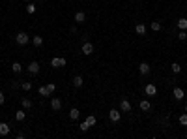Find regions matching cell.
<instances>
[{
	"label": "cell",
	"mask_w": 187,
	"mask_h": 139,
	"mask_svg": "<svg viewBox=\"0 0 187 139\" xmlns=\"http://www.w3.org/2000/svg\"><path fill=\"white\" fill-rule=\"evenodd\" d=\"M32 43H34L36 47H41L43 45V38L41 36H34V38H32Z\"/></svg>",
	"instance_id": "19"
},
{
	"label": "cell",
	"mask_w": 187,
	"mask_h": 139,
	"mask_svg": "<svg viewBox=\"0 0 187 139\" xmlns=\"http://www.w3.org/2000/svg\"><path fill=\"white\" fill-rule=\"evenodd\" d=\"M79 128H81V132H88L92 126H90V124H88V122L84 120V122H81V124H79Z\"/></svg>",
	"instance_id": "27"
},
{
	"label": "cell",
	"mask_w": 187,
	"mask_h": 139,
	"mask_svg": "<svg viewBox=\"0 0 187 139\" xmlns=\"http://www.w3.org/2000/svg\"><path fill=\"white\" fill-rule=\"evenodd\" d=\"M51 109L52 111H60L62 109V100L60 98H52L51 100Z\"/></svg>",
	"instance_id": "7"
},
{
	"label": "cell",
	"mask_w": 187,
	"mask_h": 139,
	"mask_svg": "<svg viewBox=\"0 0 187 139\" xmlns=\"http://www.w3.org/2000/svg\"><path fill=\"white\" fill-rule=\"evenodd\" d=\"M183 111H185V113H187V105H185V109H183Z\"/></svg>",
	"instance_id": "33"
},
{
	"label": "cell",
	"mask_w": 187,
	"mask_h": 139,
	"mask_svg": "<svg viewBox=\"0 0 187 139\" xmlns=\"http://www.w3.org/2000/svg\"><path fill=\"white\" fill-rule=\"evenodd\" d=\"M135 32H137L139 36H144V34H146V25H144V23H139V25L135 26Z\"/></svg>",
	"instance_id": "13"
},
{
	"label": "cell",
	"mask_w": 187,
	"mask_h": 139,
	"mask_svg": "<svg viewBox=\"0 0 187 139\" xmlns=\"http://www.w3.org/2000/svg\"><path fill=\"white\" fill-rule=\"evenodd\" d=\"M26 70H28V73H32V75H38V73H39V62H36V60L30 62Z\"/></svg>",
	"instance_id": "4"
},
{
	"label": "cell",
	"mask_w": 187,
	"mask_h": 139,
	"mask_svg": "<svg viewBox=\"0 0 187 139\" xmlns=\"http://www.w3.org/2000/svg\"><path fill=\"white\" fill-rule=\"evenodd\" d=\"M4 102H6V96H4L2 90H0V105H4Z\"/></svg>",
	"instance_id": "32"
},
{
	"label": "cell",
	"mask_w": 187,
	"mask_h": 139,
	"mask_svg": "<svg viewBox=\"0 0 187 139\" xmlns=\"http://www.w3.org/2000/svg\"><path fill=\"white\" fill-rule=\"evenodd\" d=\"M120 116H122V113H120L118 109H111V111H109V119H111L112 122H118Z\"/></svg>",
	"instance_id": "8"
},
{
	"label": "cell",
	"mask_w": 187,
	"mask_h": 139,
	"mask_svg": "<svg viewBox=\"0 0 187 139\" xmlns=\"http://www.w3.org/2000/svg\"><path fill=\"white\" fill-rule=\"evenodd\" d=\"M12 71H13V73H21V71H23V66H21L19 62H13V64H12Z\"/></svg>",
	"instance_id": "20"
},
{
	"label": "cell",
	"mask_w": 187,
	"mask_h": 139,
	"mask_svg": "<svg viewBox=\"0 0 187 139\" xmlns=\"http://www.w3.org/2000/svg\"><path fill=\"white\" fill-rule=\"evenodd\" d=\"M178 120H180V124H182V126H187V113H185V111L180 115V119H178Z\"/></svg>",
	"instance_id": "26"
},
{
	"label": "cell",
	"mask_w": 187,
	"mask_h": 139,
	"mask_svg": "<svg viewBox=\"0 0 187 139\" xmlns=\"http://www.w3.org/2000/svg\"><path fill=\"white\" fill-rule=\"evenodd\" d=\"M21 103H23V107H25V109H32V105H34L30 98H23V100H21Z\"/></svg>",
	"instance_id": "17"
},
{
	"label": "cell",
	"mask_w": 187,
	"mask_h": 139,
	"mask_svg": "<svg viewBox=\"0 0 187 139\" xmlns=\"http://www.w3.org/2000/svg\"><path fill=\"white\" fill-rule=\"evenodd\" d=\"M79 115H81V111L77 109V107H71V109H69V119H71V120H79Z\"/></svg>",
	"instance_id": "14"
},
{
	"label": "cell",
	"mask_w": 187,
	"mask_h": 139,
	"mask_svg": "<svg viewBox=\"0 0 187 139\" xmlns=\"http://www.w3.org/2000/svg\"><path fill=\"white\" fill-rule=\"evenodd\" d=\"M172 96H174V100H178V102H180V100H183V96H185V94H183V90H182L180 87H174Z\"/></svg>",
	"instance_id": "11"
},
{
	"label": "cell",
	"mask_w": 187,
	"mask_h": 139,
	"mask_svg": "<svg viewBox=\"0 0 187 139\" xmlns=\"http://www.w3.org/2000/svg\"><path fill=\"white\" fill-rule=\"evenodd\" d=\"M150 28H152L153 32H159V30H161V23H159V21H152V25H150Z\"/></svg>",
	"instance_id": "22"
},
{
	"label": "cell",
	"mask_w": 187,
	"mask_h": 139,
	"mask_svg": "<svg viewBox=\"0 0 187 139\" xmlns=\"http://www.w3.org/2000/svg\"><path fill=\"white\" fill-rule=\"evenodd\" d=\"M176 26H178L180 30H187V19H185V17L178 19V21H176Z\"/></svg>",
	"instance_id": "15"
},
{
	"label": "cell",
	"mask_w": 187,
	"mask_h": 139,
	"mask_svg": "<svg viewBox=\"0 0 187 139\" xmlns=\"http://www.w3.org/2000/svg\"><path fill=\"white\" fill-rule=\"evenodd\" d=\"M0 135H9V124L8 122H0Z\"/></svg>",
	"instance_id": "12"
},
{
	"label": "cell",
	"mask_w": 187,
	"mask_h": 139,
	"mask_svg": "<svg viewBox=\"0 0 187 139\" xmlns=\"http://www.w3.org/2000/svg\"><path fill=\"white\" fill-rule=\"evenodd\" d=\"M38 92H39V96H43V98H47V96H49V90H47L45 85H43V87H39V89H38Z\"/></svg>",
	"instance_id": "24"
},
{
	"label": "cell",
	"mask_w": 187,
	"mask_h": 139,
	"mask_svg": "<svg viewBox=\"0 0 187 139\" xmlns=\"http://www.w3.org/2000/svg\"><path fill=\"white\" fill-rule=\"evenodd\" d=\"M15 41H17V45H28L30 43V36L26 34V32H19V34L15 36Z\"/></svg>",
	"instance_id": "1"
},
{
	"label": "cell",
	"mask_w": 187,
	"mask_h": 139,
	"mask_svg": "<svg viewBox=\"0 0 187 139\" xmlns=\"http://www.w3.org/2000/svg\"><path fill=\"white\" fill-rule=\"evenodd\" d=\"M75 23H77V25L86 23V13H84V12H77V13H75Z\"/></svg>",
	"instance_id": "10"
},
{
	"label": "cell",
	"mask_w": 187,
	"mask_h": 139,
	"mask_svg": "<svg viewBox=\"0 0 187 139\" xmlns=\"http://www.w3.org/2000/svg\"><path fill=\"white\" fill-rule=\"evenodd\" d=\"M150 71H152V68H150L148 62H140L139 64V73H140V75H148Z\"/></svg>",
	"instance_id": "3"
},
{
	"label": "cell",
	"mask_w": 187,
	"mask_h": 139,
	"mask_svg": "<svg viewBox=\"0 0 187 139\" xmlns=\"http://www.w3.org/2000/svg\"><path fill=\"white\" fill-rule=\"evenodd\" d=\"M82 85H84V79H82L81 75H77V77H73V87H75V89H81Z\"/></svg>",
	"instance_id": "16"
},
{
	"label": "cell",
	"mask_w": 187,
	"mask_h": 139,
	"mask_svg": "<svg viewBox=\"0 0 187 139\" xmlns=\"http://www.w3.org/2000/svg\"><path fill=\"white\" fill-rule=\"evenodd\" d=\"M86 122L90 124V126H95V116H94V115H88V116H86Z\"/></svg>",
	"instance_id": "29"
},
{
	"label": "cell",
	"mask_w": 187,
	"mask_h": 139,
	"mask_svg": "<svg viewBox=\"0 0 187 139\" xmlns=\"http://www.w3.org/2000/svg\"><path fill=\"white\" fill-rule=\"evenodd\" d=\"M45 87H47V90H49V94H52L54 90H56V85H54V83H49V85H45Z\"/></svg>",
	"instance_id": "31"
},
{
	"label": "cell",
	"mask_w": 187,
	"mask_h": 139,
	"mask_svg": "<svg viewBox=\"0 0 187 139\" xmlns=\"http://www.w3.org/2000/svg\"><path fill=\"white\" fill-rule=\"evenodd\" d=\"M21 89H23V90H30V89H32V83H30V81L21 83Z\"/></svg>",
	"instance_id": "30"
},
{
	"label": "cell",
	"mask_w": 187,
	"mask_h": 139,
	"mask_svg": "<svg viewBox=\"0 0 187 139\" xmlns=\"http://www.w3.org/2000/svg\"><path fill=\"white\" fill-rule=\"evenodd\" d=\"M178 40H180V41H185V40H187V30H180V32H178Z\"/></svg>",
	"instance_id": "28"
},
{
	"label": "cell",
	"mask_w": 187,
	"mask_h": 139,
	"mask_svg": "<svg viewBox=\"0 0 187 139\" xmlns=\"http://www.w3.org/2000/svg\"><path fill=\"white\" fill-rule=\"evenodd\" d=\"M36 9H38V8H36L34 4H30V2L26 4V13H30V15H32V13H36Z\"/></svg>",
	"instance_id": "25"
},
{
	"label": "cell",
	"mask_w": 187,
	"mask_h": 139,
	"mask_svg": "<svg viewBox=\"0 0 187 139\" xmlns=\"http://www.w3.org/2000/svg\"><path fill=\"white\" fill-rule=\"evenodd\" d=\"M144 92H146V96H155L157 94V87L153 83H148L146 87H144Z\"/></svg>",
	"instance_id": "6"
},
{
	"label": "cell",
	"mask_w": 187,
	"mask_h": 139,
	"mask_svg": "<svg viewBox=\"0 0 187 139\" xmlns=\"http://www.w3.org/2000/svg\"><path fill=\"white\" fill-rule=\"evenodd\" d=\"M170 70H172L174 73H180V71H182V66H180L178 62H172V64H170Z\"/></svg>",
	"instance_id": "23"
},
{
	"label": "cell",
	"mask_w": 187,
	"mask_h": 139,
	"mask_svg": "<svg viewBox=\"0 0 187 139\" xmlns=\"http://www.w3.org/2000/svg\"><path fill=\"white\" fill-rule=\"evenodd\" d=\"M25 2H30V0H25Z\"/></svg>",
	"instance_id": "34"
},
{
	"label": "cell",
	"mask_w": 187,
	"mask_h": 139,
	"mask_svg": "<svg viewBox=\"0 0 187 139\" xmlns=\"http://www.w3.org/2000/svg\"><path fill=\"white\" fill-rule=\"evenodd\" d=\"M25 119H26V113H25V111H17V113H15V120H17V122H23Z\"/></svg>",
	"instance_id": "18"
},
{
	"label": "cell",
	"mask_w": 187,
	"mask_h": 139,
	"mask_svg": "<svg viewBox=\"0 0 187 139\" xmlns=\"http://www.w3.org/2000/svg\"><path fill=\"white\" fill-rule=\"evenodd\" d=\"M150 107H152V105H150L148 100H142L140 102V111H150Z\"/></svg>",
	"instance_id": "21"
},
{
	"label": "cell",
	"mask_w": 187,
	"mask_h": 139,
	"mask_svg": "<svg viewBox=\"0 0 187 139\" xmlns=\"http://www.w3.org/2000/svg\"><path fill=\"white\" fill-rule=\"evenodd\" d=\"M81 53H82V55H92V53H94V43H92V41H84V43H82V47H81Z\"/></svg>",
	"instance_id": "2"
},
{
	"label": "cell",
	"mask_w": 187,
	"mask_h": 139,
	"mask_svg": "<svg viewBox=\"0 0 187 139\" xmlns=\"http://www.w3.org/2000/svg\"><path fill=\"white\" fill-rule=\"evenodd\" d=\"M120 111H124V113H129V111H131V102L124 98L122 102H120Z\"/></svg>",
	"instance_id": "9"
},
{
	"label": "cell",
	"mask_w": 187,
	"mask_h": 139,
	"mask_svg": "<svg viewBox=\"0 0 187 139\" xmlns=\"http://www.w3.org/2000/svg\"><path fill=\"white\" fill-rule=\"evenodd\" d=\"M51 66H52V68H62V66H65V58H62V57H54V58L51 60Z\"/></svg>",
	"instance_id": "5"
}]
</instances>
